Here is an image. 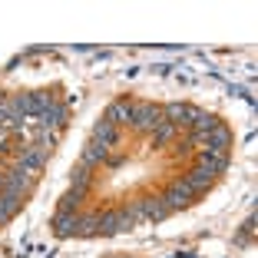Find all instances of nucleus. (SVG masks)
Masks as SVG:
<instances>
[{"mask_svg":"<svg viewBox=\"0 0 258 258\" xmlns=\"http://www.w3.org/2000/svg\"><path fill=\"white\" fill-rule=\"evenodd\" d=\"M40 172H33V169H23V166H10L7 169V189H4V196H10V199H27V192H30V182L37 179Z\"/></svg>","mask_w":258,"mask_h":258,"instance_id":"1","label":"nucleus"},{"mask_svg":"<svg viewBox=\"0 0 258 258\" xmlns=\"http://www.w3.org/2000/svg\"><path fill=\"white\" fill-rule=\"evenodd\" d=\"M14 162L23 169H33V172H43V166L50 162V149H43V146H20Z\"/></svg>","mask_w":258,"mask_h":258,"instance_id":"2","label":"nucleus"},{"mask_svg":"<svg viewBox=\"0 0 258 258\" xmlns=\"http://www.w3.org/2000/svg\"><path fill=\"white\" fill-rule=\"evenodd\" d=\"M185 185H189V192L192 196H202V192H209L212 189V182L219 179V175L212 172V169H205V166H196L192 172H185V175H179Z\"/></svg>","mask_w":258,"mask_h":258,"instance_id":"3","label":"nucleus"},{"mask_svg":"<svg viewBox=\"0 0 258 258\" xmlns=\"http://www.w3.org/2000/svg\"><path fill=\"white\" fill-rule=\"evenodd\" d=\"M162 122V109L152 103H133V126L136 129H156Z\"/></svg>","mask_w":258,"mask_h":258,"instance_id":"4","label":"nucleus"},{"mask_svg":"<svg viewBox=\"0 0 258 258\" xmlns=\"http://www.w3.org/2000/svg\"><path fill=\"white\" fill-rule=\"evenodd\" d=\"M192 199H196V196L189 192V185H185L182 179H175V182L169 185L166 192H162V202H166V209H169V212H172V209H185V205H189Z\"/></svg>","mask_w":258,"mask_h":258,"instance_id":"5","label":"nucleus"},{"mask_svg":"<svg viewBox=\"0 0 258 258\" xmlns=\"http://www.w3.org/2000/svg\"><path fill=\"white\" fill-rule=\"evenodd\" d=\"M199 166H205V169H212L215 175H222V172H228L232 159H228V152H219V149H212V146H202V152H199Z\"/></svg>","mask_w":258,"mask_h":258,"instance_id":"6","label":"nucleus"},{"mask_svg":"<svg viewBox=\"0 0 258 258\" xmlns=\"http://www.w3.org/2000/svg\"><path fill=\"white\" fill-rule=\"evenodd\" d=\"M90 139H93V143H99V146H106V149L113 152L116 146H119V129H116L109 119H99L96 126H93V136Z\"/></svg>","mask_w":258,"mask_h":258,"instance_id":"7","label":"nucleus"},{"mask_svg":"<svg viewBox=\"0 0 258 258\" xmlns=\"http://www.w3.org/2000/svg\"><path fill=\"white\" fill-rule=\"evenodd\" d=\"M67 122H70V106H67V103H53V106H50L43 116H40V129L67 126Z\"/></svg>","mask_w":258,"mask_h":258,"instance_id":"8","label":"nucleus"},{"mask_svg":"<svg viewBox=\"0 0 258 258\" xmlns=\"http://www.w3.org/2000/svg\"><path fill=\"white\" fill-rule=\"evenodd\" d=\"M139 209H143V219H149V222H162V219L169 215V209H166V202H162V196L143 199V202H139Z\"/></svg>","mask_w":258,"mask_h":258,"instance_id":"9","label":"nucleus"},{"mask_svg":"<svg viewBox=\"0 0 258 258\" xmlns=\"http://www.w3.org/2000/svg\"><path fill=\"white\" fill-rule=\"evenodd\" d=\"M106 159H109V149L90 139V143H86V149H83V159H80V166L93 169V166H99V162H106Z\"/></svg>","mask_w":258,"mask_h":258,"instance_id":"10","label":"nucleus"},{"mask_svg":"<svg viewBox=\"0 0 258 258\" xmlns=\"http://www.w3.org/2000/svg\"><path fill=\"white\" fill-rule=\"evenodd\" d=\"M103 119H109L113 126H116V122H133V103H129V99H116L113 106L106 109Z\"/></svg>","mask_w":258,"mask_h":258,"instance_id":"11","label":"nucleus"},{"mask_svg":"<svg viewBox=\"0 0 258 258\" xmlns=\"http://www.w3.org/2000/svg\"><path fill=\"white\" fill-rule=\"evenodd\" d=\"M96 235H119V209H109V212H99Z\"/></svg>","mask_w":258,"mask_h":258,"instance_id":"12","label":"nucleus"},{"mask_svg":"<svg viewBox=\"0 0 258 258\" xmlns=\"http://www.w3.org/2000/svg\"><path fill=\"white\" fill-rule=\"evenodd\" d=\"M209 146L219 149V152H228V146H232V129L222 126V122H215L212 133H209Z\"/></svg>","mask_w":258,"mask_h":258,"instance_id":"13","label":"nucleus"},{"mask_svg":"<svg viewBox=\"0 0 258 258\" xmlns=\"http://www.w3.org/2000/svg\"><path fill=\"white\" fill-rule=\"evenodd\" d=\"M30 99H33V109H30V116H37V119H40V116H43L46 109H50V106L56 103V99H53V93H50V90H33V93H30Z\"/></svg>","mask_w":258,"mask_h":258,"instance_id":"14","label":"nucleus"},{"mask_svg":"<svg viewBox=\"0 0 258 258\" xmlns=\"http://www.w3.org/2000/svg\"><path fill=\"white\" fill-rule=\"evenodd\" d=\"M96 225H99V212H93V215H76V232H73V235L93 238V235H96Z\"/></svg>","mask_w":258,"mask_h":258,"instance_id":"15","label":"nucleus"},{"mask_svg":"<svg viewBox=\"0 0 258 258\" xmlns=\"http://www.w3.org/2000/svg\"><path fill=\"white\" fill-rule=\"evenodd\" d=\"M20 209H23L20 199H10V196H4V192H0V225H7V222L20 212Z\"/></svg>","mask_w":258,"mask_h":258,"instance_id":"16","label":"nucleus"},{"mask_svg":"<svg viewBox=\"0 0 258 258\" xmlns=\"http://www.w3.org/2000/svg\"><path fill=\"white\" fill-rule=\"evenodd\" d=\"M86 189H90V169L76 166L73 172H70V192H80V196H83Z\"/></svg>","mask_w":258,"mask_h":258,"instance_id":"17","label":"nucleus"},{"mask_svg":"<svg viewBox=\"0 0 258 258\" xmlns=\"http://www.w3.org/2000/svg\"><path fill=\"white\" fill-rule=\"evenodd\" d=\"M76 215H80V212H76ZM76 215H60V212L53 215V232L60 238H70L76 232Z\"/></svg>","mask_w":258,"mask_h":258,"instance_id":"18","label":"nucleus"},{"mask_svg":"<svg viewBox=\"0 0 258 258\" xmlns=\"http://www.w3.org/2000/svg\"><path fill=\"white\" fill-rule=\"evenodd\" d=\"M172 136H175V126H172V122H166V119H162L159 126L152 129V139H149V143L156 146V149H159V146H166V143H169Z\"/></svg>","mask_w":258,"mask_h":258,"instance_id":"19","label":"nucleus"},{"mask_svg":"<svg viewBox=\"0 0 258 258\" xmlns=\"http://www.w3.org/2000/svg\"><path fill=\"white\" fill-rule=\"evenodd\" d=\"M80 192H63L60 196V202H56V212L60 215H76V205H80Z\"/></svg>","mask_w":258,"mask_h":258,"instance_id":"20","label":"nucleus"},{"mask_svg":"<svg viewBox=\"0 0 258 258\" xmlns=\"http://www.w3.org/2000/svg\"><path fill=\"white\" fill-rule=\"evenodd\" d=\"M53 143H56V133H53V129H40V143H37V146H43V149H50Z\"/></svg>","mask_w":258,"mask_h":258,"instance_id":"21","label":"nucleus"},{"mask_svg":"<svg viewBox=\"0 0 258 258\" xmlns=\"http://www.w3.org/2000/svg\"><path fill=\"white\" fill-rule=\"evenodd\" d=\"M7 189V169H0V192Z\"/></svg>","mask_w":258,"mask_h":258,"instance_id":"22","label":"nucleus"}]
</instances>
